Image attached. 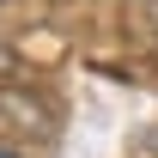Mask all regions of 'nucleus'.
<instances>
[{
	"mask_svg": "<svg viewBox=\"0 0 158 158\" xmlns=\"http://www.w3.org/2000/svg\"><path fill=\"white\" fill-rule=\"evenodd\" d=\"M55 103L43 98L37 85L0 79V134H55Z\"/></svg>",
	"mask_w": 158,
	"mask_h": 158,
	"instance_id": "f257e3e1",
	"label": "nucleus"
},
{
	"mask_svg": "<svg viewBox=\"0 0 158 158\" xmlns=\"http://www.w3.org/2000/svg\"><path fill=\"white\" fill-rule=\"evenodd\" d=\"M128 24L140 43H158V0H128Z\"/></svg>",
	"mask_w": 158,
	"mask_h": 158,
	"instance_id": "f03ea898",
	"label": "nucleus"
},
{
	"mask_svg": "<svg viewBox=\"0 0 158 158\" xmlns=\"http://www.w3.org/2000/svg\"><path fill=\"white\" fill-rule=\"evenodd\" d=\"M146 146H152V152H158V128H152V134H146Z\"/></svg>",
	"mask_w": 158,
	"mask_h": 158,
	"instance_id": "7ed1b4c3",
	"label": "nucleus"
},
{
	"mask_svg": "<svg viewBox=\"0 0 158 158\" xmlns=\"http://www.w3.org/2000/svg\"><path fill=\"white\" fill-rule=\"evenodd\" d=\"M0 158H12V152H6V146H0Z\"/></svg>",
	"mask_w": 158,
	"mask_h": 158,
	"instance_id": "20e7f679",
	"label": "nucleus"
},
{
	"mask_svg": "<svg viewBox=\"0 0 158 158\" xmlns=\"http://www.w3.org/2000/svg\"><path fill=\"white\" fill-rule=\"evenodd\" d=\"M0 61H6V55H0Z\"/></svg>",
	"mask_w": 158,
	"mask_h": 158,
	"instance_id": "39448f33",
	"label": "nucleus"
}]
</instances>
